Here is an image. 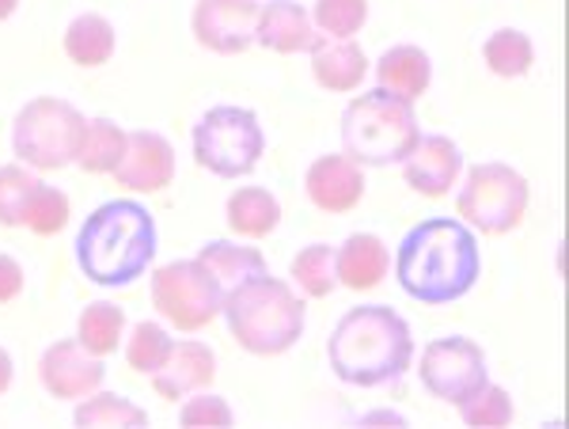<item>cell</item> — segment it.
<instances>
[{"label":"cell","instance_id":"8","mask_svg":"<svg viewBox=\"0 0 569 429\" xmlns=\"http://www.w3.org/2000/svg\"><path fill=\"white\" fill-rule=\"evenodd\" d=\"M88 118L66 99H31L12 122V152L31 171H61L77 163Z\"/></svg>","mask_w":569,"mask_h":429},{"label":"cell","instance_id":"27","mask_svg":"<svg viewBox=\"0 0 569 429\" xmlns=\"http://www.w3.org/2000/svg\"><path fill=\"white\" fill-rule=\"evenodd\" d=\"M72 422L84 426V429H107V426L141 429V426H149V415H144L137 403H130V399L99 388V391H91L88 399H80L77 410H72Z\"/></svg>","mask_w":569,"mask_h":429},{"label":"cell","instance_id":"36","mask_svg":"<svg viewBox=\"0 0 569 429\" xmlns=\"http://www.w3.org/2000/svg\"><path fill=\"white\" fill-rule=\"evenodd\" d=\"M357 426H407V418L399 415V410H369V415L357 418Z\"/></svg>","mask_w":569,"mask_h":429},{"label":"cell","instance_id":"11","mask_svg":"<svg viewBox=\"0 0 569 429\" xmlns=\"http://www.w3.org/2000/svg\"><path fill=\"white\" fill-rule=\"evenodd\" d=\"M254 23H259V0H198L190 16L198 46L220 58H236L254 46Z\"/></svg>","mask_w":569,"mask_h":429},{"label":"cell","instance_id":"37","mask_svg":"<svg viewBox=\"0 0 569 429\" xmlns=\"http://www.w3.org/2000/svg\"><path fill=\"white\" fill-rule=\"evenodd\" d=\"M12 377H16V365H12V353L0 346V396L12 388Z\"/></svg>","mask_w":569,"mask_h":429},{"label":"cell","instance_id":"29","mask_svg":"<svg viewBox=\"0 0 569 429\" xmlns=\"http://www.w3.org/2000/svg\"><path fill=\"white\" fill-rule=\"evenodd\" d=\"M369 20V0H316L311 8V23H316L319 39H357Z\"/></svg>","mask_w":569,"mask_h":429},{"label":"cell","instance_id":"22","mask_svg":"<svg viewBox=\"0 0 569 429\" xmlns=\"http://www.w3.org/2000/svg\"><path fill=\"white\" fill-rule=\"evenodd\" d=\"M114 46H118L114 23L99 12L77 16V20L66 27V53L72 66H80V69L107 66V61L114 58Z\"/></svg>","mask_w":569,"mask_h":429},{"label":"cell","instance_id":"1","mask_svg":"<svg viewBox=\"0 0 569 429\" xmlns=\"http://www.w3.org/2000/svg\"><path fill=\"white\" fill-rule=\"evenodd\" d=\"M482 251L475 232L452 217H429L402 236L395 251V278L418 305H456L479 286Z\"/></svg>","mask_w":569,"mask_h":429},{"label":"cell","instance_id":"19","mask_svg":"<svg viewBox=\"0 0 569 429\" xmlns=\"http://www.w3.org/2000/svg\"><path fill=\"white\" fill-rule=\"evenodd\" d=\"M376 84L391 91L395 99H402V103H418L433 84V61L421 46L399 42L383 50L380 61H376Z\"/></svg>","mask_w":569,"mask_h":429},{"label":"cell","instance_id":"34","mask_svg":"<svg viewBox=\"0 0 569 429\" xmlns=\"http://www.w3.org/2000/svg\"><path fill=\"white\" fill-rule=\"evenodd\" d=\"M232 422H236L232 407L220 396H213L209 388L187 396V403L179 407V426H187V429H228Z\"/></svg>","mask_w":569,"mask_h":429},{"label":"cell","instance_id":"5","mask_svg":"<svg viewBox=\"0 0 569 429\" xmlns=\"http://www.w3.org/2000/svg\"><path fill=\"white\" fill-rule=\"evenodd\" d=\"M418 137L421 126L415 118V103H402L383 88L350 99V107L342 111V152L361 168L402 163Z\"/></svg>","mask_w":569,"mask_h":429},{"label":"cell","instance_id":"35","mask_svg":"<svg viewBox=\"0 0 569 429\" xmlns=\"http://www.w3.org/2000/svg\"><path fill=\"white\" fill-rule=\"evenodd\" d=\"M23 293V267L12 255H0V305H12Z\"/></svg>","mask_w":569,"mask_h":429},{"label":"cell","instance_id":"23","mask_svg":"<svg viewBox=\"0 0 569 429\" xmlns=\"http://www.w3.org/2000/svg\"><path fill=\"white\" fill-rule=\"evenodd\" d=\"M482 61L493 77L520 80L536 66V46H531L528 34L517 31V27H501V31H493L490 39L482 42Z\"/></svg>","mask_w":569,"mask_h":429},{"label":"cell","instance_id":"16","mask_svg":"<svg viewBox=\"0 0 569 429\" xmlns=\"http://www.w3.org/2000/svg\"><path fill=\"white\" fill-rule=\"evenodd\" d=\"M217 377V353L198 339H182L171 346L168 361L152 372V388L168 403H182L187 396H194L201 388H213Z\"/></svg>","mask_w":569,"mask_h":429},{"label":"cell","instance_id":"31","mask_svg":"<svg viewBox=\"0 0 569 429\" xmlns=\"http://www.w3.org/2000/svg\"><path fill=\"white\" fill-rule=\"evenodd\" d=\"M171 346H176V339H171L168 331H163L160 323H152V319H141V323L130 331V342H126V361H130L133 372H141V377H152L156 369H160L163 361H168Z\"/></svg>","mask_w":569,"mask_h":429},{"label":"cell","instance_id":"33","mask_svg":"<svg viewBox=\"0 0 569 429\" xmlns=\"http://www.w3.org/2000/svg\"><path fill=\"white\" fill-rule=\"evenodd\" d=\"M39 176H34L27 163H4L0 168V225L4 228H20L23 206L31 198V190L39 187Z\"/></svg>","mask_w":569,"mask_h":429},{"label":"cell","instance_id":"12","mask_svg":"<svg viewBox=\"0 0 569 429\" xmlns=\"http://www.w3.org/2000/svg\"><path fill=\"white\" fill-rule=\"evenodd\" d=\"M39 380L53 399L80 403V399H88L91 391L103 388L107 365H103V358L88 353L77 339H66V342L46 346V353L39 358Z\"/></svg>","mask_w":569,"mask_h":429},{"label":"cell","instance_id":"6","mask_svg":"<svg viewBox=\"0 0 569 429\" xmlns=\"http://www.w3.org/2000/svg\"><path fill=\"white\" fill-rule=\"evenodd\" d=\"M190 144H194V160L206 171H213L217 179H243L259 168L266 133L251 107L220 103L209 107L194 122Z\"/></svg>","mask_w":569,"mask_h":429},{"label":"cell","instance_id":"14","mask_svg":"<svg viewBox=\"0 0 569 429\" xmlns=\"http://www.w3.org/2000/svg\"><path fill=\"white\" fill-rule=\"evenodd\" d=\"M171 179H176V149L168 137L152 130L126 133V152L114 168L118 187L133 194H156V190H168Z\"/></svg>","mask_w":569,"mask_h":429},{"label":"cell","instance_id":"10","mask_svg":"<svg viewBox=\"0 0 569 429\" xmlns=\"http://www.w3.org/2000/svg\"><path fill=\"white\" fill-rule=\"evenodd\" d=\"M418 380L440 403L460 407L490 380L486 350L475 339H463V335H448V339L429 342L418 361Z\"/></svg>","mask_w":569,"mask_h":429},{"label":"cell","instance_id":"38","mask_svg":"<svg viewBox=\"0 0 569 429\" xmlns=\"http://www.w3.org/2000/svg\"><path fill=\"white\" fill-rule=\"evenodd\" d=\"M16 8H20V0H0V20H12Z\"/></svg>","mask_w":569,"mask_h":429},{"label":"cell","instance_id":"2","mask_svg":"<svg viewBox=\"0 0 569 429\" xmlns=\"http://www.w3.org/2000/svg\"><path fill=\"white\" fill-rule=\"evenodd\" d=\"M327 361L350 388L395 385L415 365V335L395 308L357 305L335 323V335L327 339Z\"/></svg>","mask_w":569,"mask_h":429},{"label":"cell","instance_id":"25","mask_svg":"<svg viewBox=\"0 0 569 429\" xmlns=\"http://www.w3.org/2000/svg\"><path fill=\"white\" fill-rule=\"evenodd\" d=\"M126 152V130L110 118H91L84 126V141H80L77 163L88 176H114L118 160Z\"/></svg>","mask_w":569,"mask_h":429},{"label":"cell","instance_id":"17","mask_svg":"<svg viewBox=\"0 0 569 429\" xmlns=\"http://www.w3.org/2000/svg\"><path fill=\"white\" fill-rule=\"evenodd\" d=\"M335 273L338 286L353 293H372L388 281L391 273V251L376 232H353L335 248Z\"/></svg>","mask_w":569,"mask_h":429},{"label":"cell","instance_id":"15","mask_svg":"<svg viewBox=\"0 0 569 429\" xmlns=\"http://www.w3.org/2000/svg\"><path fill=\"white\" fill-rule=\"evenodd\" d=\"M305 190H308V202L319 213L330 217L353 213L365 202V168L353 163L346 152H327V157H319L308 168Z\"/></svg>","mask_w":569,"mask_h":429},{"label":"cell","instance_id":"18","mask_svg":"<svg viewBox=\"0 0 569 429\" xmlns=\"http://www.w3.org/2000/svg\"><path fill=\"white\" fill-rule=\"evenodd\" d=\"M254 42L273 53H311L319 46V31L311 23V12L297 0H266L259 4Z\"/></svg>","mask_w":569,"mask_h":429},{"label":"cell","instance_id":"24","mask_svg":"<svg viewBox=\"0 0 569 429\" xmlns=\"http://www.w3.org/2000/svg\"><path fill=\"white\" fill-rule=\"evenodd\" d=\"M198 259L213 270V278L224 286V293L240 281L266 273V255L259 248H247V243H228V240H209L198 251Z\"/></svg>","mask_w":569,"mask_h":429},{"label":"cell","instance_id":"26","mask_svg":"<svg viewBox=\"0 0 569 429\" xmlns=\"http://www.w3.org/2000/svg\"><path fill=\"white\" fill-rule=\"evenodd\" d=\"M122 335H126V312L118 305H110V300H96L77 319V342L88 353H96V358H110L122 346Z\"/></svg>","mask_w":569,"mask_h":429},{"label":"cell","instance_id":"32","mask_svg":"<svg viewBox=\"0 0 569 429\" xmlns=\"http://www.w3.org/2000/svg\"><path fill=\"white\" fill-rule=\"evenodd\" d=\"M456 410H460L463 426H471V429H505L512 422V415H517L509 391L501 385H490V380H486V385Z\"/></svg>","mask_w":569,"mask_h":429},{"label":"cell","instance_id":"28","mask_svg":"<svg viewBox=\"0 0 569 429\" xmlns=\"http://www.w3.org/2000/svg\"><path fill=\"white\" fill-rule=\"evenodd\" d=\"M292 286L300 289L305 297L323 300L335 293L338 273H335V243H308L305 251L292 255Z\"/></svg>","mask_w":569,"mask_h":429},{"label":"cell","instance_id":"7","mask_svg":"<svg viewBox=\"0 0 569 429\" xmlns=\"http://www.w3.org/2000/svg\"><path fill=\"white\" fill-rule=\"evenodd\" d=\"M531 202V187L512 163H475L463 171L460 194H456V213L471 232L505 236L520 228Z\"/></svg>","mask_w":569,"mask_h":429},{"label":"cell","instance_id":"13","mask_svg":"<svg viewBox=\"0 0 569 429\" xmlns=\"http://www.w3.org/2000/svg\"><path fill=\"white\" fill-rule=\"evenodd\" d=\"M463 179V152L452 137L421 133L418 144L402 160V182L421 198H445Z\"/></svg>","mask_w":569,"mask_h":429},{"label":"cell","instance_id":"9","mask_svg":"<svg viewBox=\"0 0 569 429\" xmlns=\"http://www.w3.org/2000/svg\"><path fill=\"white\" fill-rule=\"evenodd\" d=\"M152 308L176 331L194 335L224 308V286L201 259H176L152 270Z\"/></svg>","mask_w":569,"mask_h":429},{"label":"cell","instance_id":"21","mask_svg":"<svg viewBox=\"0 0 569 429\" xmlns=\"http://www.w3.org/2000/svg\"><path fill=\"white\" fill-rule=\"evenodd\" d=\"M224 221L243 240H266L281 225V202L262 187H240L228 194Z\"/></svg>","mask_w":569,"mask_h":429},{"label":"cell","instance_id":"30","mask_svg":"<svg viewBox=\"0 0 569 429\" xmlns=\"http://www.w3.org/2000/svg\"><path fill=\"white\" fill-rule=\"evenodd\" d=\"M69 225V194L50 182H39L31 190L20 217V228H31L34 236H58Z\"/></svg>","mask_w":569,"mask_h":429},{"label":"cell","instance_id":"4","mask_svg":"<svg viewBox=\"0 0 569 429\" xmlns=\"http://www.w3.org/2000/svg\"><path fill=\"white\" fill-rule=\"evenodd\" d=\"M220 316H224L228 335L236 339V346H243L254 358L289 353L300 342L308 323L305 300L297 297V289L289 281L273 278L270 270L228 289Z\"/></svg>","mask_w":569,"mask_h":429},{"label":"cell","instance_id":"20","mask_svg":"<svg viewBox=\"0 0 569 429\" xmlns=\"http://www.w3.org/2000/svg\"><path fill=\"white\" fill-rule=\"evenodd\" d=\"M365 72H369V58L357 39H319L311 50V77L323 91H357L365 84Z\"/></svg>","mask_w":569,"mask_h":429},{"label":"cell","instance_id":"3","mask_svg":"<svg viewBox=\"0 0 569 429\" xmlns=\"http://www.w3.org/2000/svg\"><path fill=\"white\" fill-rule=\"evenodd\" d=\"M156 221L141 202H103L77 232V267L103 289L133 286L156 259Z\"/></svg>","mask_w":569,"mask_h":429}]
</instances>
